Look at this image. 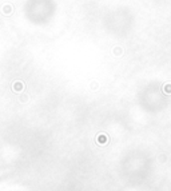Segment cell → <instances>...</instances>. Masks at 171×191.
Masks as SVG:
<instances>
[{"mask_svg": "<svg viewBox=\"0 0 171 191\" xmlns=\"http://www.w3.org/2000/svg\"><path fill=\"white\" fill-rule=\"evenodd\" d=\"M1 12H3L4 15H11L12 13V7L11 5H9V4H7V5H4L3 8H1Z\"/></svg>", "mask_w": 171, "mask_h": 191, "instance_id": "6da1fadb", "label": "cell"}, {"mask_svg": "<svg viewBox=\"0 0 171 191\" xmlns=\"http://www.w3.org/2000/svg\"><path fill=\"white\" fill-rule=\"evenodd\" d=\"M163 92L167 95H171V83H166L163 86Z\"/></svg>", "mask_w": 171, "mask_h": 191, "instance_id": "7a4b0ae2", "label": "cell"}, {"mask_svg": "<svg viewBox=\"0 0 171 191\" xmlns=\"http://www.w3.org/2000/svg\"><path fill=\"white\" fill-rule=\"evenodd\" d=\"M13 90L15 91L23 90V83H15V84H13Z\"/></svg>", "mask_w": 171, "mask_h": 191, "instance_id": "3957f363", "label": "cell"}, {"mask_svg": "<svg viewBox=\"0 0 171 191\" xmlns=\"http://www.w3.org/2000/svg\"><path fill=\"white\" fill-rule=\"evenodd\" d=\"M114 54H115V56H121V55H122V48L121 47H119V48L115 47V48H114Z\"/></svg>", "mask_w": 171, "mask_h": 191, "instance_id": "277c9868", "label": "cell"}]
</instances>
